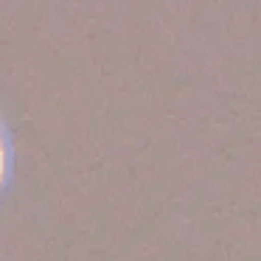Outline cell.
<instances>
[{
  "label": "cell",
  "instance_id": "6da1fadb",
  "mask_svg": "<svg viewBox=\"0 0 261 261\" xmlns=\"http://www.w3.org/2000/svg\"><path fill=\"white\" fill-rule=\"evenodd\" d=\"M9 171H12V146H9V135L3 129V121H0V194L9 182Z\"/></svg>",
  "mask_w": 261,
  "mask_h": 261
}]
</instances>
